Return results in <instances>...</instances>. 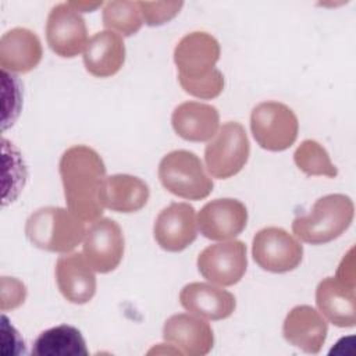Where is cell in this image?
Here are the masks:
<instances>
[{
	"label": "cell",
	"instance_id": "6da1fadb",
	"mask_svg": "<svg viewBox=\"0 0 356 356\" xmlns=\"http://www.w3.org/2000/svg\"><path fill=\"white\" fill-rule=\"evenodd\" d=\"M68 210L85 222H95L103 214L100 200L106 165L96 150L85 145L68 147L58 163Z\"/></svg>",
	"mask_w": 356,
	"mask_h": 356
},
{
	"label": "cell",
	"instance_id": "7a4b0ae2",
	"mask_svg": "<svg viewBox=\"0 0 356 356\" xmlns=\"http://www.w3.org/2000/svg\"><path fill=\"white\" fill-rule=\"evenodd\" d=\"M85 221L71 210L47 206L33 211L25 222L28 241L47 252L70 253L85 238Z\"/></svg>",
	"mask_w": 356,
	"mask_h": 356
},
{
	"label": "cell",
	"instance_id": "3957f363",
	"mask_svg": "<svg viewBox=\"0 0 356 356\" xmlns=\"http://www.w3.org/2000/svg\"><path fill=\"white\" fill-rule=\"evenodd\" d=\"M353 214L355 206L349 196L342 193L327 195L317 199L307 214L298 216L292 221V231L306 243H327L349 228Z\"/></svg>",
	"mask_w": 356,
	"mask_h": 356
},
{
	"label": "cell",
	"instance_id": "277c9868",
	"mask_svg": "<svg viewBox=\"0 0 356 356\" xmlns=\"http://www.w3.org/2000/svg\"><path fill=\"white\" fill-rule=\"evenodd\" d=\"M159 179L172 195L202 200L213 191V181L206 174L200 159L189 150H172L159 164Z\"/></svg>",
	"mask_w": 356,
	"mask_h": 356
},
{
	"label": "cell",
	"instance_id": "5b68a950",
	"mask_svg": "<svg viewBox=\"0 0 356 356\" xmlns=\"http://www.w3.org/2000/svg\"><path fill=\"white\" fill-rule=\"evenodd\" d=\"M250 154V143L242 124H222L214 138L206 145L204 161L211 177L227 179L238 174Z\"/></svg>",
	"mask_w": 356,
	"mask_h": 356
},
{
	"label": "cell",
	"instance_id": "8992f818",
	"mask_svg": "<svg viewBox=\"0 0 356 356\" xmlns=\"http://www.w3.org/2000/svg\"><path fill=\"white\" fill-rule=\"evenodd\" d=\"M250 129L260 147L282 152L291 147L299 131L296 114L280 102H261L250 114Z\"/></svg>",
	"mask_w": 356,
	"mask_h": 356
},
{
	"label": "cell",
	"instance_id": "52a82bcc",
	"mask_svg": "<svg viewBox=\"0 0 356 356\" xmlns=\"http://www.w3.org/2000/svg\"><path fill=\"white\" fill-rule=\"evenodd\" d=\"M252 254L253 260L263 270L288 273L300 264L303 246L284 228L267 227L254 235Z\"/></svg>",
	"mask_w": 356,
	"mask_h": 356
},
{
	"label": "cell",
	"instance_id": "ba28073f",
	"mask_svg": "<svg viewBox=\"0 0 356 356\" xmlns=\"http://www.w3.org/2000/svg\"><path fill=\"white\" fill-rule=\"evenodd\" d=\"M248 267L246 245L228 239L204 248L197 256L199 273L211 284L231 286L241 281Z\"/></svg>",
	"mask_w": 356,
	"mask_h": 356
},
{
	"label": "cell",
	"instance_id": "9c48e42d",
	"mask_svg": "<svg viewBox=\"0 0 356 356\" xmlns=\"http://www.w3.org/2000/svg\"><path fill=\"white\" fill-rule=\"evenodd\" d=\"M124 248L121 227L111 218H99L86 229L82 253L95 271L106 274L118 267Z\"/></svg>",
	"mask_w": 356,
	"mask_h": 356
},
{
	"label": "cell",
	"instance_id": "30bf717a",
	"mask_svg": "<svg viewBox=\"0 0 356 356\" xmlns=\"http://www.w3.org/2000/svg\"><path fill=\"white\" fill-rule=\"evenodd\" d=\"M46 39L57 56L72 58L85 50L88 43L85 19L70 3H60L47 15Z\"/></svg>",
	"mask_w": 356,
	"mask_h": 356
},
{
	"label": "cell",
	"instance_id": "8fae6325",
	"mask_svg": "<svg viewBox=\"0 0 356 356\" xmlns=\"http://www.w3.org/2000/svg\"><path fill=\"white\" fill-rule=\"evenodd\" d=\"M218 40L202 31L185 35L174 49L178 79H197L210 75L220 58Z\"/></svg>",
	"mask_w": 356,
	"mask_h": 356
},
{
	"label": "cell",
	"instance_id": "7c38bea8",
	"mask_svg": "<svg viewBox=\"0 0 356 356\" xmlns=\"http://www.w3.org/2000/svg\"><path fill=\"white\" fill-rule=\"evenodd\" d=\"M153 235L159 246L167 252L186 249L197 236L195 209L188 203L174 202L168 204L159 213Z\"/></svg>",
	"mask_w": 356,
	"mask_h": 356
},
{
	"label": "cell",
	"instance_id": "4fadbf2b",
	"mask_svg": "<svg viewBox=\"0 0 356 356\" xmlns=\"http://www.w3.org/2000/svg\"><path fill=\"white\" fill-rule=\"evenodd\" d=\"M196 220L203 236L211 241H228L245 229L248 210L238 199H214L200 209Z\"/></svg>",
	"mask_w": 356,
	"mask_h": 356
},
{
	"label": "cell",
	"instance_id": "5bb4252c",
	"mask_svg": "<svg viewBox=\"0 0 356 356\" xmlns=\"http://www.w3.org/2000/svg\"><path fill=\"white\" fill-rule=\"evenodd\" d=\"M163 338L181 355L203 356L214 345V335L210 324L189 313H179L168 317L163 327Z\"/></svg>",
	"mask_w": 356,
	"mask_h": 356
},
{
	"label": "cell",
	"instance_id": "9a60e30c",
	"mask_svg": "<svg viewBox=\"0 0 356 356\" xmlns=\"http://www.w3.org/2000/svg\"><path fill=\"white\" fill-rule=\"evenodd\" d=\"M56 281L61 295L71 303H88L96 292L95 270L83 253H64L56 263Z\"/></svg>",
	"mask_w": 356,
	"mask_h": 356
},
{
	"label": "cell",
	"instance_id": "2e32d148",
	"mask_svg": "<svg viewBox=\"0 0 356 356\" xmlns=\"http://www.w3.org/2000/svg\"><path fill=\"white\" fill-rule=\"evenodd\" d=\"M317 307L328 321L337 327H353L356 324L355 281L327 277L316 289Z\"/></svg>",
	"mask_w": 356,
	"mask_h": 356
},
{
	"label": "cell",
	"instance_id": "e0dca14e",
	"mask_svg": "<svg viewBox=\"0 0 356 356\" xmlns=\"http://www.w3.org/2000/svg\"><path fill=\"white\" fill-rule=\"evenodd\" d=\"M328 332L325 318L312 306L299 305L291 309L282 324L284 338L306 353L321 350Z\"/></svg>",
	"mask_w": 356,
	"mask_h": 356
},
{
	"label": "cell",
	"instance_id": "ac0fdd59",
	"mask_svg": "<svg viewBox=\"0 0 356 356\" xmlns=\"http://www.w3.org/2000/svg\"><path fill=\"white\" fill-rule=\"evenodd\" d=\"M42 56L40 39L31 29L13 28L0 39V67L6 72H29L38 67Z\"/></svg>",
	"mask_w": 356,
	"mask_h": 356
},
{
	"label": "cell",
	"instance_id": "d6986e66",
	"mask_svg": "<svg viewBox=\"0 0 356 356\" xmlns=\"http://www.w3.org/2000/svg\"><path fill=\"white\" fill-rule=\"evenodd\" d=\"M179 302L185 310L207 320L229 317L235 307V296L218 286L206 282H191L179 292Z\"/></svg>",
	"mask_w": 356,
	"mask_h": 356
},
{
	"label": "cell",
	"instance_id": "ffe728a7",
	"mask_svg": "<svg viewBox=\"0 0 356 356\" xmlns=\"http://www.w3.org/2000/svg\"><path fill=\"white\" fill-rule=\"evenodd\" d=\"M171 124L178 136L191 142H206L214 138L220 128V114L211 104L185 102L177 106Z\"/></svg>",
	"mask_w": 356,
	"mask_h": 356
},
{
	"label": "cell",
	"instance_id": "44dd1931",
	"mask_svg": "<svg viewBox=\"0 0 356 356\" xmlns=\"http://www.w3.org/2000/svg\"><path fill=\"white\" fill-rule=\"evenodd\" d=\"M125 61V44L122 36L113 31L95 33L83 50V64L89 74L97 78H108L117 74Z\"/></svg>",
	"mask_w": 356,
	"mask_h": 356
},
{
	"label": "cell",
	"instance_id": "7402d4cb",
	"mask_svg": "<svg viewBox=\"0 0 356 356\" xmlns=\"http://www.w3.org/2000/svg\"><path fill=\"white\" fill-rule=\"evenodd\" d=\"M149 196V186L140 178L129 174H114L106 177L100 200L104 207L113 211L135 213L146 206Z\"/></svg>",
	"mask_w": 356,
	"mask_h": 356
},
{
	"label": "cell",
	"instance_id": "603a6c76",
	"mask_svg": "<svg viewBox=\"0 0 356 356\" xmlns=\"http://www.w3.org/2000/svg\"><path fill=\"white\" fill-rule=\"evenodd\" d=\"M35 356H86L88 349L81 331L61 324L39 334L33 342Z\"/></svg>",
	"mask_w": 356,
	"mask_h": 356
},
{
	"label": "cell",
	"instance_id": "cb8c5ba5",
	"mask_svg": "<svg viewBox=\"0 0 356 356\" xmlns=\"http://www.w3.org/2000/svg\"><path fill=\"white\" fill-rule=\"evenodd\" d=\"M143 24L138 1L113 0L103 7V25L122 36L135 35Z\"/></svg>",
	"mask_w": 356,
	"mask_h": 356
},
{
	"label": "cell",
	"instance_id": "d4e9b609",
	"mask_svg": "<svg viewBox=\"0 0 356 356\" xmlns=\"http://www.w3.org/2000/svg\"><path fill=\"white\" fill-rule=\"evenodd\" d=\"M293 161L306 175H324L328 178L338 175V170L332 164L327 150L313 139H306L296 147Z\"/></svg>",
	"mask_w": 356,
	"mask_h": 356
},
{
	"label": "cell",
	"instance_id": "484cf974",
	"mask_svg": "<svg viewBox=\"0 0 356 356\" xmlns=\"http://www.w3.org/2000/svg\"><path fill=\"white\" fill-rule=\"evenodd\" d=\"M182 89L199 99H214L224 89V75L220 70H214L210 75L197 79H178Z\"/></svg>",
	"mask_w": 356,
	"mask_h": 356
},
{
	"label": "cell",
	"instance_id": "4316f807",
	"mask_svg": "<svg viewBox=\"0 0 356 356\" xmlns=\"http://www.w3.org/2000/svg\"><path fill=\"white\" fill-rule=\"evenodd\" d=\"M143 21L149 26H159L171 21L182 8V1H138Z\"/></svg>",
	"mask_w": 356,
	"mask_h": 356
},
{
	"label": "cell",
	"instance_id": "83f0119b",
	"mask_svg": "<svg viewBox=\"0 0 356 356\" xmlns=\"http://www.w3.org/2000/svg\"><path fill=\"white\" fill-rule=\"evenodd\" d=\"M26 298L25 285L17 280L10 277H1V310H13L21 306Z\"/></svg>",
	"mask_w": 356,
	"mask_h": 356
},
{
	"label": "cell",
	"instance_id": "f1b7e54d",
	"mask_svg": "<svg viewBox=\"0 0 356 356\" xmlns=\"http://www.w3.org/2000/svg\"><path fill=\"white\" fill-rule=\"evenodd\" d=\"M70 3V6L74 8V10H76L78 13L79 11H83V13H86V11H92V10H95V8H97V7H100L102 6V1L100 3H76V1H68Z\"/></svg>",
	"mask_w": 356,
	"mask_h": 356
}]
</instances>
